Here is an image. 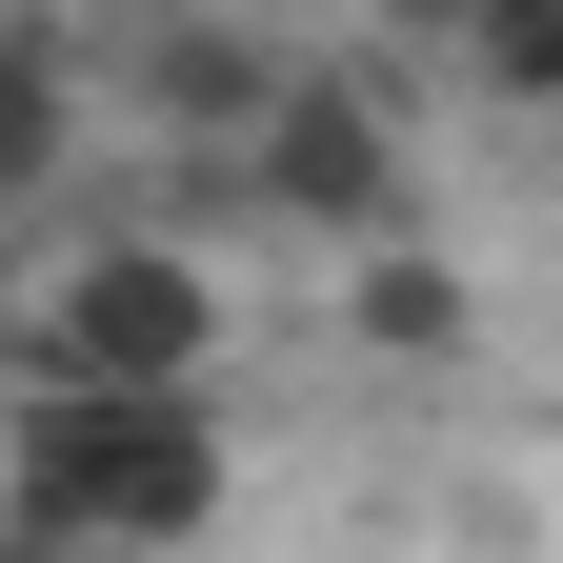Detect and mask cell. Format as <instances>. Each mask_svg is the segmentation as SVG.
<instances>
[{"label":"cell","instance_id":"6da1fadb","mask_svg":"<svg viewBox=\"0 0 563 563\" xmlns=\"http://www.w3.org/2000/svg\"><path fill=\"white\" fill-rule=\"evenodd\" d=\"M222 504H242V422L222 402L21 383V422H0V543L21 563H201Z\"/></svg>","mask_w":563,"mask_h":563},{"label":"cell","instance_id":"7a4b0ae2","mask_svg":"<svg viewBox=\"0 0 563 563\" xmlns=\"http://www.w3.org/2000/svg\"><path fill=\"white\" fill-rule=\"evenodd\" d=\"M222 262L162 242V222H101L21 282V383H81V402H222Z\"/></svg>","mask_w":563,"mask_h":563},{"label":"cell","instance_id":"3957f363","mask_svg":"<svg viewBox=\"0 0 563 563\" xmlns=\"http://www.w3.org/2000/svg\"><path fill=\"white\" fill-rule=\"evenodd\" d=\"M242 201H262V222H302L322 262H383V242H422L402 101L363 81V60H302V81H282V121L242 141Z\"/></svg>","mask_w":563,"mask_h":563},{"label":"cell","instance_id":"277c9868","mask_svg":"<svg viewBox=\"0 0 563 563\" xmlns=\"http://www.w3.org/2000/svg\"><path fill=\"white\" fill-rule=\"evenodd\" d=\"M282 81H302V41H242V21H162V41L121 60V101L162 121L181 162H222V181H242V141L282 121Z\"/></svg>","mask_w":563,"mask_h":563},{"label":"cell","instance_id":"5b68a950","mask_svg":"<svg viewBox=\"0 0 563 563\" xmlns=\"http://www.w3.org/2000/svg\"><path fill=\"white\" fill-rule=\"evenodd\" d=\"M342 342L402 363V383H443V363H483V282L443 242H383V262H342Z\"/></svg>","mask_w":563,"mask_h":563},{"label":"cell","instance_id":"8992f818","mask_svg":"<svg viewBox=\"0 0 563 563\" xmlns=\"http://www.w3.org/2000/svg\"><path fill=\"white\" fill-rule=\"evenodd\" d=\"M60 162H81V41L21 0V21H0V201H41Z\"/></svg>","mask_w":563,"mask_h":563},{"label":"cell","instance_id":"52a82bcc","mask_svg":"<svg viewBox=\"0 0 563 563\" xmlns=\"http://www.w3.org/2000/svg\"><path fill=\"white\" fill-rule=\"evenodd\" d=\"M463 81L504 121H563V0H504V21H463Z\"/></svg>","mask_w":563,"mask_h":563}]
</instances>
